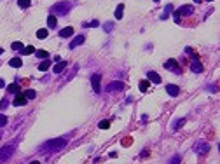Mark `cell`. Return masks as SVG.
<instances>
[{
  "label": "cell",
  "instance_id": "cell-5",
  "mask_svg": "<svg viewBox=\"0 0 220 164\" xmlns=\"http://www.w3.org/2000/svg\"><path fill=\"white\" fill-rule=\"evenodd\" d=\"M164 68H166V70H169V72H173V73H177V75H180V73H182L180 66H178V61H177V59H173V58H171V59H168V61L164 63Z\"/></svg>",
  "mask_w": 220,
  "mask_h": 164
},
{
  "label": "cell",
  "instance_id": "cell-43",
  "mask_svg": "<svg viewBox=\"0 0 220 164\" xmlns=\"http://www.w3.org/2000/svg\"><path fill=\"white\" fill-rule=\"evenodd\" d=\"M210 2H211V0H210Z\"/></svg>",
  "mask_w": 220,
  "mask_h": 164
},
{
  "label": "cell",
  "instance_id": "cell-36",
  "mask_svg": "<svg viewBox=\"0 0 220 164\" xmlns=\"http://www.w3.org/2000/svg\"><path fill=\"white\" fill-rule=\"evenodd\" d=\"M121 143H122L124 147H128V145H131V143H133V140H131V138H124V140H122Z\"/></svg>",
  "mask_w": 220,
  "mask_h": 164
},
{
  "label": "cell",
  "instance_id": "cell-39",
  "mask_svg": "<svg viewBox=\"0 0 220 164\" xmlns=\"http://www.w3.org/2000/svg\"><path fill=\"white\" fill-rule=\"evenodd\" d=\"M194 2H196V4H201L203 0H194Z\"/></svg>",
  "mask_w": 220,
  "mask_h": 164
},
{
  "label": "cell",
  "instance_id": "cell-40",
  "mask_svg": "<svg viewBox=\"0 0 220 164\" xmlns=\"http://www.w3.org/2000/svg\"><path fill=\"white\" fill-rule=\"evenodd\" d=\"M30 164H40V163H38V161H33V163H30Z\"/></svg>",
  "mask_w": 220,
  "mask_h": 164
},
{
  "label": "cell",
  "instance_id": "cell-4",
  "mask_svg": "<svg viewBox=\"0 0 220 164\" xmlns=\"http://www.w3.org/2000/svg\"><path fill=\"white\" fill-rule=\"evenodd\" d=\"M192 12H194V7H192V5H182V7L175 12V21L180 23V18H182V16H189V14H192Z\"/></svg>",
  "mask_w": 220,
  "mask_h": 164
},
{
  "label": "cell",
  "instance_id": "cell-42",
  "mask_svg": "<svg viewBox=\"0 0 220 164\" xmlns=\"http://www.w3.org/2000/svg\"><path fill=\"white\" fill-rule=\"evenodd\" d=\"M154 2H161V0H154Z\"/></svg>",
  "mask_w": 220,
  "mask_h": 164
},
{
  "label": "cell",
  "instance_id": "cell-8",
  "mask_svg": "<svg viewBox=\"0 0 220 164\" xmlns=\"http://www.w3.org/2000/svg\"><path fill=\"white\" fill-rule=\"evenodd\" d=\"M194 150H196L198 154L204 155V154H208V152H210V145H208V143H204V142H199L198 145L194 147Z\"/></svg>",
  "mask_w": 220,
  "mask_h": 164
},
{
  "label": "cell",
  "instance_id": "cell-29",
  "mask_svg": "<svg viewBox=\"0 0 220 164\" xmlns=\"http://www.w3.org/2000/svg\"><path fill=\"white\" fill-rule=\"evenodd\" d=\"M82 26H84V28H86V26H88V28H94V26H100V23L94 19V21H91V23H84Z\"/></svg>",
  "mask_w": 220,
  "mask_h": 164
},
{
  "label": "cell",
  "instance_id": "cell-35",
  "mask_svg": "<svg viewBox=\"0 0 220 164\" xmlns=\"http://www.w3.org/2000/svg\"><path fill=\"white\" fill-rule=\"evenodd\" d=\"M5 124H7V117H5V115H2V113H0V128H4V126H5Z\"/></svg>",
  "mask_w": 220,
  "mask_h": 164
},
{
  "label": "cell",
  "instance_id": "cell-3",
  "mask_svg": "<svg viewBox=\"0 0 220 164\" xmlns=\"http://www.w3.org/2000/svg\"><path fill=\"white\" fill-rule=\"evenodd\" d=\"M12 154H14V147L12 145H5L0 148V164L7 163L11 157H12Z\"/></svg>",
  "mask_w": 220,
  "mask_h": 164
},
{
  "label": "cell",
  "instance_id": "cell-20",
  "mask_svg": "<svg viewBox=\"0 0 220 164\" xmlns=\"http://www.w3.org/2000/svg\"><path fill=\"white\" fill-rule=\"evenodd\" d=\"M35 56L40 58V59H47V58H49V53L44 51V49H38V51H35Z\"/></svg>",
  "mask_w": 220,
  "mask_h": 164
},
{
  "label": "cell",
  "instance_id": "cell-34",
  "mask_svg": "<svg viewBox=\"0 0 220 164\" xmlns=\"http://www.w3.org/2000/svg\"><path fill=\"white\" fill-rule=\"evenodd\" d=\"M180 161H182V159H180V155H173V157H171V161H169V164H180Z\"/></svg>",
  "mask_w": 220,
  "mask_h": 164
},
{
  "label": "cell",
  "instance_id": "cell-16",
  "mask_svg": "<svg viewBox=\"0 0 220 164\" xmlns=\"http://www.w3.org/2000/svg\"><path fill=\"white\" fill-rule=\"evenodd\" d=\"M9 65H11L12 68H21V66H23V61H21V58H12V59L9 61Z\"/></svg>",
  "mask_w": 220,
  "mask_h": 164
},
{
  "label": "cell",
  "instance_id": "cell-28",
  "mask_svg": "<svg viewBox=\"0 0 220 164\" xmlns=\"http://www.w3.org/2000/svg\"><path fill=\"white\" fill-rule=\"evenodd\" d=\"M112 28H114V23H112V21H107V23L103 25V30H105L107 33H109V32H112Z\"/></svg>",
  "mask_w": 220,
  "mask_h": 164
},
{
  "label": "cell",
  "instance_id": "cell-15",
  "mask_svg": "<svg viewBox=\"0 0 220 164\" xmlns=\"http://www.w3.org/2000/svg\"><path fill=\"white\" fill-rule=\"evenodd\" d=\"M72 35H73L72 26H67V28H63V30L59 32V37H61V38H68V37H72Z\"/></svg>",
  "mask_w": 220,
  "mask_h": 164
},
{
  "label": "cell",
  "instance_id": "cell-10",
  "mask_svg": "<svg viewBox=\"0 0 220 164\" xmlns=\"http://www.w3.org/2000/svg\"><path fill=\"white\" fill-rule=\"evenodd\" d=\"M84 40H86V37H84V35H77L72 42H70V46H68V47H70V49H75V47L82 46V44H84Z\"/></svg>",
  "mask_w": 220,
  "mask_h": 164
},
{
  "label": "cell",
  "instance_id": "cell-6",
  "mask_svg": "<svg viewBox=\"0 0 220 164\" xmlns=\"http://www.w3.org/2000/svg\"><path fill=\"white\" fill-rule=\"evenodd\" d=\"M101 77H100V73H94L91 77V86H93V91L94 92H100L101 91Z\"/></svg>",
  "mask_w": 220,
  "mask_h": 164
},
{
  "label": "cell",
  "instance_id": "cell-2",
  "mask_svg": "<svg viewBox=\"0 0 220 164\" xmlns=\"http://www.w3.org/2000/svg\"><path fill=\"white\" fill-rule=\"evenodd\" d=\"M70 9H72V2L65 0V2L54 4V5L51 7V12H53V16H67V14L70 12Z\"/></svg>",
  "mask_w": 220,
  "mask_h": 164
},
{
  "label": "cell",
  "instance_id": "cell-26",
  "mask_svg": "<svg viewBox=\"0 0 220 164\" xmlns=\"http://www.w3.org/2000/svg\"><path fill=\"white\" fill-rule=\"evenodd\" d=\"M19 91V86L18 84H9V86H7V92H11V94H12V92H18Z\"/></svg>",
  "mask_w": 220,
  "mask_h": 164
},
{
  "label": "cell",
  "instance_id": "cell-9",
  "mask_svg": "<svg viewBox=\"0 0 220 164\" xmlns=\"http://www.w3.org/2000/svg\"><path fill=\"white\" fill-rule=\"evenodd\" d=\"M166 92H168L169 96H173V98H175V96H178V94H180V87H178V86H175V84H168V86H166Z\"/></svg>",
  "mask_w": 220,
  "mask_h": 164
},
{
  "label": "cell",
  "instance_id": "cell-12",
  "mask_svg": "<svg viewBox=\"0 0 220 164\" xmlns=\"http://www.w3.org/2000/svg\"><path fill=\"white\" fill-rule=\"evenodd\" d=\"M26 101H28V100H26L23 94H16L14 100H12V105H14V107H23V105H26Z\"/></svg>",
  "mask_w": 220,
  "mask_h": 164
},
{
  "label": "cell",
  "instance_id": "cell-1",
  "mask_svg": "<svg viewBox=\"0 0 220 164\" xmlns=\"http://www.w3.org/2000/svg\"><path fill=\"white\" fill-rule=\"evenodd\" d=\"M67 145V138H54V140H49L42 145V154L44 152H58L61 150L63 147Z\"/></svg>",
  "mask_w": 220,
  "mask_h": 164
},
{
  "label": "cell",
  "instance_id": "cell-30",
  "mask_svg": "<svg viewBox=\"0 0 220 164\" xmlns=\"http://www.w3.org/2000/svg\"><path fill=\"white\" fill-rule=\"evenodd\" d=\"M185 51H187V53H189V54H190V58H192V59H194V61H198V58H199V54H196V53H194V51H192V49H190V47H187V49H185Z\"/></svg>",
  "mask_w": 220,
  "mask_h": 164
},
{
  "label": "cell",
  "instance_id": "cell-27",
  "mask_svg": "<svg viewBox=\"0 0 220 164\" xmlns=\"http://www.w3.org/2000/svg\"><path fill=\"white\" fill-rule=\"evenodd\" d=\"M37 38H47V30H44V28L37 30Z\"/></svg>",
  "mask_w": 220,
  "mask_h": 164
},
{
  "label": "cell",
  "instance_id": "cell-22",
  "mask_svg": "<svg viewBox=\"0 0 220 164\" xmlns=\"http://www.w3.org/2000/svg\"><path fill=\"white\" fill-rule=\"evenodd\" d=\"M33 53H35V47L33 46H26V47L21 49V54H33Z\"/></svg>",
  "mask_w": 220,
  "mask_h": 164
},
{
  "label": "cell",
  "instance_id": "cell-38",
  "mask_svg": "<svg viewBox=\"0 0 220 164\" xmlns=\"http://www.w3.org/2000/svg\"><path fill=\"white\" fill-rule=\"evenodd\" d=\"M0 87H5V80L4 79H0Z\"/></svg>",
  "mask_w": 220,
  "mask_h": 164
},
{
  "label": "cell",
  "instance_id": "cell-14",
  "mask_svg": "<svg viewBox=\"0 0 220 164\" xmlns=\"http://www.w3.org/2000/svg\"><path fill=\"white\" fill-rule=\"evenodd\" d=\"M190 70H192L194 73H203L204 68H203V65L199 63V61H192V63H190Z\"/></svg>",
  "mask_w": 220,
  "mask_h": 164
},
{
  "label": "cell",
  "instance_id": "cell-19",
  "mask_svg": "<svg viewBox=\"0 0 220 164\" xmlns=\"http://www.w3.org/2000/svg\"><path fill=\"white\" fill-rule=\"evenodd\" d=\"M49 66H51V61H49V59H44V61L38 65V70H40V72H46V70H49Z\"/></svg>",
  "mask_w": 220,
  "mask_h": 164
},
{
  "label": "cell",
  "instance_id": "cell-23",
  "mask_svg": "<svg viewBox=\"0 0 220 164\" xmlns=\"http://www.w3.org/2000/svg\"><path fill=\"white\" fill-rule=\"evenodd\" d=\"M35 94H37V92L33 91V89H26V91L23 92V96H25L26 100H33V98H35Z\"/></svg>",
  "mask_w": 220,
  "mask_h": 164
},
{
  "label": "cell",
  "instance_id": "cell-21",
  "mask_svg": "<svg viewBox=\"0 0 220 164\" xmlns=\"http://www.w3.org/2000/svg\"><path fill=\"white\" fill-rule=\"evenodd\" d=\"M56 25H58V19H56V16L51 14V16L47 18V26H49V28H56Z\"/></svg>",
  "mask_w": 220,
  "mask_h": 164
},
{
  "label": "cell",
  "instance_id": "cell-31",
  "mask_svg": "<svg viewBox=\"0 0 220 164\" xmlns=\"http://www.w3.org/2000/svg\"><path fill=\"white\" fill-rule=\"evenodd\" d=\"M138 87H140V91H147L148 89V80H142Z\"/></svg>",
  "mask_w": 220,
  "mask_h": 164
},
{
  "label": "cell",
  "instance_id": "cell-18",
  "mask_svg": "<svg viewBox=\"0 0 220 164\" xmlns=\"http://www.w3.org/2000/svg\"><path fill=\"white\" fill-rule=\"evenodd\" d=\"M171 12H173V5H171V4H168V5L164 7V12L161 14V19H166L169 14H171Z\"/></svg>",
  "mask_w": 220,
  "mask_h": 164
},
{
  "label": "cell",
  "instance_id": "cell-41",
  "mask_svg": "<svg viewBox=\"0 0 220 164\" xmlns=\"http://www.w3.org/2000/svg\"><path fill=\"white\" fill-rule=\"evenodd\" d=\"M2 54H4V49H0V56H2Z\"/></svg>",
  "mask_w": 220,
  "mask_h": 164
},
{
  "label": "cell",
  "instance_id": "cell-17",
  "mask_svg": "<svg viewBox=\"0 0 220 164\" xmlns=\"http://www.w3.org/2000/svg\"><path fill=\"white\" fill-rule=\"evenodd\" d=\"M122 16H124V4H119L117 9H115V18L122 19Z\"/></svg>",
  "mask_w": 220,
  "mask_h": 164
},
{
  "label": "cell",
  "instance_id": "cell-11",
  "mask_svg": "<svg viewBox=\"0 0 220 164\" xmlns=\"http://www.w3.org/2000/svg\"><path fill=\"white\" fill-rule=\"evenodd\" d=\"M147 79H148L150 82H154V84H161V82H163V80H161V75L156 73V72H152V70L147 72Z\"/></svg>",
  "mask_w": 220,
  "mask_h": 164
},
{
  "label": "cell",
  "instance_id": "cell-32",
  "mask_svg": "<svg viewBox=\"0 0 220 164\" xmlns=\"http://www.w3.org/2000/svg\"><path fill=\"white\" fill-rule=\"evenodd\" d=\"M11 47H12L14 51H19V53H21V49H23V44H21V42H14Z\"/></svg>",
  "mask_w": 220,
  "mask_h": 164
},
{
  "label": "cell",
  "instance_id": "cell-33",
  "mask_svg": "<svg viewBox=\"0 0 220 164\" xmlns=\"http://www.w3.org/2000/svg\"><path fill=\"white\" fill-rule=\"evenodd\" d=\"M98 126H100V129H109L110 128V122H109V121H101Z\"/></svg>",
  "mask_w": 220,
  "mask_h": 164
},
{
  "label": "cell",
  "instance_id": "cell-13",
  "mask_svg": "<svg viewBox=\"0 0 220 164\" xmlns=\"http://www.w3.org/2000/svg\"><path fill=\"white\" fill-rule=\"evenodd\" d=\"M65 68H67V61H58V63H56V66L53 68V72L58 75V73H63V70H65Z\"/></svg>",
  "mask_w": 220,
  "mask_h": 164
},
{
  "label": "cell",
  "instance_id": "cell-24",
  "mask_svg": "<svg viewBox=\"0 0 220 164\" xmlns=\"http://www.w3.org/2000/svg\"><path fill=\"white\" fill-rule=\"evenodd\" d=\"M183 124H185V119H177V121H175V124H173V131H178Z\"/></svg>",
  "mask_w": 220,
  "mask_h": 164
},
{
  "label": "cell",
  "instance_id": "cell-25",
  "mask_svg": "<svg viewBox=\"0 0 220 164\" xmlns=\"http://www.w3.org/2000/svg\"><path fill=\"white\" fill-rule=\"evenodd\" d=\"M18 5L21 7V9H26V7L32 5V0H18Z\"/></svg>",
  "mask_w": 220,
  "mask_h": 164
},
{
  "label": "cell",
  "instance_id": "cell-37",
  "mask_svg": "<svg viewBox=\"0 0 220 164\" xmlns=\"http://www.w3.org/2000/svg\"><path fill=\"white\" fill-rule=\"evenodd\" d=\"M7 105H9V101H7V100H5V98H4V100H2V101H0V108H5V107H7Z\"/></svg>",
  "mask_w": 220,
  "mask_h": 164
},
{
  "label": "cell",
  "instance_id": "cell-7",
  "mask_svg": "<svg viewBox=\"0 0 220 164\" xmlns=\"http://www.w3.org/2000/svg\"><path fill=\"white\" fill-rule=\"evenodd\" d=\"M124 87H126V84H124V82H121V80H115V82H110V84L107 86V87H105V89L110 92V91H122Z\"/></svg>",
  "mask_w": 220,
  "mask_h": 164
}]
</instances>
